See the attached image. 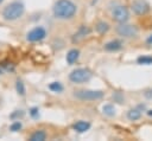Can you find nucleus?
Listing matches in <instances>:
<instances>
[{
    "label": "nucleus",
    "mask_w": 152,
    "mask_h": 141,
    "mask_svg": "<svg viewBox=\"0 0 152 141\" xmlns=\"http://www.w3.org/2000/svg\"><path fill=\"white\" fill-rule=\"evenodd\" d=\"M52 11H53V15L57 19L68 20L76 14L77 6L71 0H57L52 7Z\"/></svg>",
    "instance_id": "nucleus-1"
},
{
    "label": "nucleus",
    "mask_w": 152,
    "mask_h": 141,
    "mask_svg": "<svg viewBox=\"0 0 152 141\" xmlns=\"http://www.w3.org/2000/svg\"><path fill=\"white\" fill-rule=\"evenodd\" d=\"M25 12V6L21 1L15 0L10 2L4 9H2V18L7 21H14L19 19Z\"/></svg>",
    "instance_id": "nucleus-2"
},
{
    "label": "nucleus",
    "mask_w": 152,
    "mask_h": 141,
    "mask_svg": "<svg viewBox=\"0 0 152 141\" xmlns=\"http://www.w3.org/2000/svg\"><path fill=\"white\" fill-rule=\"evenodd\" d=\"M93 73L89 69L87 68H77L75 70H72L70 73H69V79L72 82V83H76V84H82V83H86L88 81H90Z\"/></svg>",
    "instance_id": "nucleus-3"
},
{
    "label": "nucleus",
    "mask_w": 152,
    "mask_h": 141,
    "mask_svg": "<svg viewBox=\"0 0 152 141\" xmlns=\"http://www.w3.org/2000/svg\"><path fill=\"white\" fill-rule=\"evenodd\" d=\"M104 96V92L102 90H77L74 91V97H76L80 101H97L101 100Z\"/></svg>",
    "instance_id": "nucleus-4"
},
{
    "label": "nucleus",
    "mask_w": 152,
    "mask_h": 141,
    "mask_svg": "<svg viewBox=\"0 0 152 141\" xmlns=\"http://www.w3.org/2000/svg\"><path fill=\"white\" fill-rule=\"evenodd\" d=\"M116 33L122 37V38H134L138 36V27L135 25H131V24H126V23H122V24H119L115 28Z\"/></svg>",
    "instance_id": "nucleus-5"
},
{
    "label": "nucleus",
    "mask_w": 152,
    "mask_h": 141,
    "mask_svg": "<svg viewBox=\"0 0 152 141\" xmlns=\"http://www.w3.org/2000/svg\"><path fill=\"white\" fill-rule=\"evenodd\" d=\"M112 18H113V20H115L119 24L127 23L128 19H129V11H128V8L126 6L118 5L112 11Z\"/></svg>",
    "instance_id": "nucleus-6"
},
{
    "label": "nucleus",
    "mask_w": 152,
    "mask_h": 141,
    "mask_svg": "<svg viewBox=\"0 0 152 141\" xmlns=\"http://www.w3.org/2000/svg\"><path fill=\"white\" fill-rule=\"evenodd\" d=\"M131 9L137 15H145L150 12V5L146 0H133L131 5Z\"/></svg>",
    "instance_id": "nucleus-7"
},
{
    "label": "nucleus",
    "mask_w": 152,
    "mask_h": 141,
    "mask_svg": "<svg viewBox=\"0 0 152 141\" xmlns=\"http://www.w3.org/2000/svg\"><path fill=\"white\" fill-rule=\"evenodd\" d=\"M46 37V30L43 26H37L34 28H32L31 31L27 32L26 34V39L31 43L34 41H40Z\"/></svg>",
    "instance_id": "nucleus-8"
},
{
    "label": "nucleus",
    "mask_w": 152,
    "mask_h": 141,
    "mask_svg": "<svg viewBox=\"0 0 152 141\" xmlns=\"http://www.w3.org/2000/svg\"><path fill=\"white\" fill-rule=\"evenodd\" d=\"M89 33H90V28H89L88 26H86V25H81V26L78 27V30H77V31L75 32V34H74L72 41H74V43H75V41H78V40L86 38Z\"/></svg>",
    "instance_id": "nucleus-9"
},
{
    "label": "nucleus",
    "mask_w": 152,
    "mask_h": 141,
    "mask_svg": "<svg viewBox=\"0 0 152 141\" xmlns=\"http://www.w3.org/2000/svg\"><path fill=\"white\" fill-rule=\"evenodd\" d=\"M121 49H122V41L119 39H113V40H109L108 43L104 44V50L109 51V52H115V51H119Z\"/></svg>",
    "instance_id": "nucleus-10"
},
{
    "label": "nucleus",
    "mask_w": 152,
    "mask_h": 141,
    "mask_svg": "<svg viewBox=\"0 0 152 141\" xmlns=\"http://www.w3.org/2000/svg\"><path fill=\"white\" fill-rule=\"evenodd\" d=\"M89 128H90V123L88 121H82L81 120V121H77L72 124V129L77 133H84V132L89 130Z\"/></svg>",
    "instance_id": "nucleus-11"
},
{
    "label": "nucleus",
    "mask_w": 152,
    "mask_h": 141,
    "mask_svg": "<svg viewBox=\"0 0 152 141\" xmlns=\"http://www.w3.org/2000/svg\"><path fill=\"white\" fill-rule=\"evenodd\" d=\"M80 58V51L77 49H71L68 53H66V62L68 64H75Z\"/></svg>",
    "instance_id": "nucleus-12"
},
{
    "label": "nucleus",
    "mask_w": 152,
    "mask_h": 141,
    "mask_svg": "<svg viewBox=\"0 0 152 141\" xmlns=\"http://www.w3.org/2000/svg\"><path fill=\"white\" fill-rule=\"evenodd\" d=\"M109 28H110L109 24H108L107 21H104V20H100V21H97L96 25H95V30H96V32L100 33V34L107 33V32L109 31Z\"/></svg>",
    "instance_id": "nucleus-13"
},
{
    "label": "nucleus",
    "mask_w": 152,
    "mask_h": 141,
    "mask_svg": "<svg viewBox=\"0 0 152 141\" xmlns=\"http://www.w3.org/2000/svg\"><path fill=\"white\" fill-rule=\"evenodd\" d=\"M141 117V110L137 107V108H132L127 111V118L129 121H137Z\"/></svg>",
    "instance_id": "nucleus-14"
},
{
    "label": "nucleus",
    "mask_w": 152,
    "mask_h": 141,
    "mask_svg": "<svg viewBox=\"0 0 152 141\" xmlns=\"http://www.w3.org/2000/svg\"><path fill=\"white\" fill-rule=\"evenodd\" d=\"M46 139V133L43 129H38L33 132L30 136V141H44Z\"/></svg>",
    "instance_id": "nucleus-15"
},
{
    "label": "nucleus",
    "mask_w": 152,
    "mask_h": 141,
    "mask_svg": "<svg viewBox=\"0 0 152 141\" xmlns=\"http://www.w3.org/2000/svg\"><path fill=\"white\" fill-rule=\"evenodd\" d=\"M102 113H103L104 115L112 117V116L115 115V108H114L113 104H104V105L102 107Z\"/></svg>",
    "instance_id": "nucleus-16"
},
{
    "label": "nucleus",
    "mask_w": 152,
    "mask_h": 141,
    "mask_svg": "<svg viewBox=\"0 0 152 141\" xmlns=\"http://www.w3.org/2000/svg\"><path fill=\"white\" fill-rule=\"evenodd\" d=\"M49 89L51 90V91H53V92H57V94H59V92H62L63 91V85L59 83V82H52V83H50L49 84Z\"/></svg>",
    "instance_id": "nucleus-17"
},
{
    "label": "nucleus",
    "mask_w": 152,
    "mask_h": 141,
    "mask_svg": "<svg viewBox=\"0 0 152 141\" xmlns=\"http://www.w3.org/2000/svg\"><path fill=\"white\" fill-rule=\"evenodd\" d=\"M138 64L141 65H151L152 64V56H140L137 59Z\"/></svg>",
    "instance_id": "nucleus-18"
},
{
    "label": "nucleus",
    "mask_w": 152,
    "mask_h": 141,
    "mask_svg": "<svg viewBox=\"0 0 152 141\" xmlns=\"http://www.w3.org/2000/svg\"><path fill=\"white\" fill-rule=\"evenodd\" d=\"M15 90H17V92H18L20 96H24V95H25L26 89H25V85H24L23 81L17 79V82H15Z\"/></svg>",
    "instance_id": "nucleus-19"
},
{
    "label": "nucleus",
    "mask_w": 152,
    "mask_h": 141,
    "mask_svg": "<svg viewBox=\"0 0 152 141\" xmlns=\"http://www.w3.org/2000/svg\"><path fill=\"white\" fill-rule=\"evenodd\" d=\"M21 128H23V124H21V122H20L19 120H14V122L10 126V130H11V132H13V133L19 132Z\"/></svg>",
    "instance_id": "nucleus-20"
},
{
    "label": "nucleus",
    "mask_w": 152,
    "mask_h": 141,
    "mask_svg": "<svg viewBox=\"0 0 152 141\" xmlns=\"http://www.w3.org/2000/svg\"><path fill=\"white\" fill-rule=\"evenodd\" d=\"M24 116V111L23 110H14L11 115H10V118H12V120H19V118H21Z\"/></svg>",
    "instance_id": "nucleus-21"
},
{
    "label": "nucleus",
    "mask_w": 152,
    "mask_h": 141,
    "mask_svg": "<svg viewBox=\"0 0 152 141\" xmlns=\"http://www.w3.org/2000/svg\"><path fill=\"white\" fill-rule=\"evenodd\" d=\"M112 97H113V100H114L115 102H118V103H122V102L125 101L124 95H122L121 92H119V91H118V92H114Z\"/></svg>",
    "instance_id": "nucleus-22"
},
{
    "label": "nucleus",
    "mask_w": 152,
    "mask_h": 141,
    "mask_svg": "<svg viewBox=\"0 0 152 141\" xmlns=\"http://www.w3.org/2000/svg\"><path fill=\"white\" fill-rule=\"evenodd\" d=\"M28 113H30L31 117H33V118H38V117H39V109H38L37 107H33V108H31Z\"/></svg>",
    "instance_id": "nucleus-23"
},
{
    "label": "nucleus",
    "mask_w": 152,
    "mask_h": 141,
    "mask_svg": "<svg viewBox=\"0 0 152 141\" xmlns=\"http://www.w3.org/2000/svg\"><path fill=\"white\" fill-rule=\"evenodd\" d=\"M144 96H145L146 98H148V100H152V89L146 90V91L144 92Z\"/></svg>",
    "instance_id": "nucleus-24"
},
{
    "label": "nucleus",
    "mask_w": 152,
    "mask_h": 141,
    "mask_svg": "<svg viewBox=\"0 0 152 141\" xmlns=\"http://www.w3.org/2000/svg\"><path fill=\"white\" fill-rule=\"evenodd\" d=\"M146 43H147L148 45H152V34H151V36H148V38L146 39Z\"/></svg>",
    "instance_id": "nucleus-25"
},
{
    "label": "nucleus",
    "mask_w": 152,
    "mask_h": 141,
    "mask_svg": "<svg viewBox=\"0 0 152 141\" xmlns=\"http://www.w3.org/2000/svg\"><path fill=\"white\" fill-rule=\"evenodd\" d=\"M146 114H147L148 116H152V109H150V110H147V111H146Z\"/></svg>",
    "instance_id": "nucleus-26"
},
{
    "label": "nucleus",
    "mask_w": 152,
    "mask_h": 141,
    "mask_svg": "<svg viewBox=\"0 0 152 141\" xmlns=\"http://www.w3.org/2000/svg\"><path fill=\"white\" fill-rule=\"evenodd\" d=\"M2 73H4V69L0 66V75H2Z\"/></svg>",
    "instance_id": "nucleus-27"
},
{
    "label": "nucleus",
    "mask_w": 152,
    "mask_h": 141,
    "mask_svg": "<svg viewBox=\"0 0 152 141\" xmlns=\"http://www.w3.org/2000/svg\"><path fill=\"white\" fill-rule=\"evenodd\" d=\"M2 1H4V0H0V4H2Z\"/></svg>",
    "instance_id": "nucleus-28"
}]
</instances>
